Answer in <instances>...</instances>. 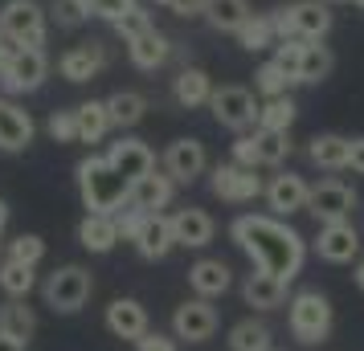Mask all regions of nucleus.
I'll return each mask as SVG.
<instances>
[{"label":"nucleus","mask_w":364,"mask_h":351,"mask_svg":"<svg viewBox=\"0 0 364 351\" xmlns=\"http://www.w3.org/2000/svg\"><path fill=\"white\" fill-rule=\"evenodd\" d=\"M233 241L250 253V262L254 269H262L270 278H279V282H295L303 262H307V241L287 225L282 217H266V213H246V217H237L230 225Z\"/></svg>","instance_id":"1"},{"label":"nucleus","mask_w":364,"mask_h":351,"mask_svg":"<svg viewBox=\"0 0 364 351\" xmlns=\"http://www.w3.org/2000/svg\"><path fill=\"white\" fill-rule=\"evenodd\" d=\"M74 176H78V192H82V204L90 208V213L115 217L119 208H127L132 184L107 164V155H86L82 164L74 167Z\"/></svg>","instance_id":"2"},{"label":"nucleus","mask_w":364,"mask_h":351,"mask_svg":"<svg viewBox=\"0 0 364 351\" xmlns=\"http://www.w3.org/2000/svg\"><path fill=\"white\" fill-rule=\"evenodd\" d=\"M287 323L299 343H323L331 335V302L319 290H299L287 302Z\"/></svg>","instance_id":"3"},{"label":"nucleus","mask_w":364,"mask_h":351,"mask_svg":"<svg viewBox=\"0 0 364 351\" xmlns=\"http://www.w3.org/2000/svg\"><path fill=\"white\" fill-rule=\"evenodd\" d=\"M0 33L9 37V41H17L21 50H41L46 33H50L41 4L37 0H9L0 9Z\"/></svg>","instance_id":"4"},{"label":"nucleus","mask_w":364,"mask_h":351,"mask_svg":"<svg viewBox=\"0 0 364 351\" xmlns=\"http://www.w3.org/2000/svg\"><path fill=\"white\" fill-rule=\"evenodd\" d=\"M90 290H95V278H90V269H82V266L53 269L50 278H46V286H41L46 306H53L58 315H74V311H82L86 299H90Z\"/></svg>","instance_id":"5"},{"label":"nucleus","mask_w":364,"mask_h":351,"mask_svg":"<svg viewBox=\"0 0 364 351\" xmlns=\"http://www.w3.org/2000/svg\"><path fill=\"white\" fill-rule=\"evenodd\" d=\"M209 111H213V118L225 131H237V135H246L258 123V102H254V94L246 86H221V90H213Z\"/></svg>","instance_id":"6"},{"label":"nucleus","mask_w":364,"mask_h":351,"mask_svg":"<svg viewBox=\"0 0 364 351\" xmlns=\"http://www.w3.org/2000/svg\"><path fill=\"white\" fill-rule=\"evenodd\" d=\"M46 78H50V57H46V50H17L9 57V66L0 69V82H4V90H13V94H29Z\"/></svg>","instance_id":"7"},{"label":"nucleus","mask_w":364,"mask_h":351,"mask_svg":"<svg viewBox=\"0 0 364 351\" xmlns=\"http://www.w3.org/2000/svg\"><path fill=\"white\" fill-rule=\"evenodd\" d=\"M356 208V192L344 184V180H319L311 188V201H307V213H311L319 225H331V221H348Z\"/></svg>","instance_id":"8"},{"label":"nucleus","mask_w":364,"mask_h":351,"mask_svg":"<svg viewBox=\"0 0 364 351\" xmlns=\"http://www.w3.org/2000/svg\"><path fill=\"white\" fill-rule=\"evenodd\" d=\"M209 188H213V196H221V201H230V204H246L266 192L262 180L254 176V167H242V164H217Z\"/></svg>","instance_id":"9"},{"label":"nucleus","mask_w":364,"mask_h":351,"mask_svg":"<svg viewBox=\"0 0 364 351\" xmlns=\"http://www.w3.org/2000/svg\"><path fill=\"white\" fill-rule=\"evenodd\" d=\"M205 167H209V151H205L200 139H176V143H168L164 172L172 176V184H193L197 176H205Z\"/></svg>","instance_id":"10"},{"label":"nucleus","mask_w":364,"mask_h":351,"mask_svg":"<svg viewBox=\"0 0 364 351\" xmlns=\"http://www.w3.org/2000/svg\"><path fill=\"white\" fill-rule=\"evenodd\" d=\"M213 331H217V311L209 299H193V302H181L176 306V315H172V335L176 339L205 343Z\"/></svg>","instance_id":"11"},{"label":"nucleus","mask_w":364,"mask_h":351,"mask_svg":"<svg viewBox=\"0 0 364 351\" xmlns=\"http://www.w3.org/2000/svg\"><path fill=\"white\" fill-rule=\"evenodd\" d=\"M107 164L115 167L127 184H135V180H144L148 172H156V155H151V147L144 139H119V143H111V151H107Z\"/></svg>","instance_id":"12"},{"label":"nucleus","mask_w":364,"mask_h":351,"mask_svg":"<svg viewBox=\"0 0 364 351\" xmlns=\"http://www.w3.org/2000/svg\"><path fill=\"white\" fill-rule=\"evenodd\" d=\"M266 204H270V213L274 217H291V213H303L307 201H311V184L295 176V172H287V176H274L270 184H266Z\"/></svg>","instance_id":"13"},{"label":"nucleus","mask_w":364,"mask_h":351,"mask_svg":"<svg viewBox=\"0 0 364 351\" xmlns=\"http://www.w3.org/2000/svg\"><path fill=\"white\" fill-rule=\"evenodd\" d=\"M315 253L323 257V262H352L356 253H360V233H356V225L352 221H331L319 229L315 237Z\"/></svg>","instance_id":"14"},{"label":"nucleus","mask_w":364,"mask_h":351,"mask_svg":"<svg viewBox=\"0 0 364 351\" xmlns=\"http://www.w3.org/2000/svg\"><path fill=\"white\" fill-rule=\"evenodd\" d=\"M287 17H291V37H299V41H323L331 33V13L319 0L287 4Z\"/></svg>","instance_id":"15"},{"label":"nucleus","mask_w":364,"mask_h":351,"mask_svg":"<svg viewBox=\"0 0 364 351\" xmlns=\"http://www.w3.org/2000/svg\"><path fill=\"white\" fill-rule=\"evenodd\" d=\"M168 221H172L176 245H184V250H205V245L213 241V233H217L213 217H209L205 208H176Z\"/></svg>","instance_id":"16"},{"label":"nucleus","mask_w":364,"mask_h":351,"mask_svg":"<svg viewBox=\"0 0 364 351\" xmlns=\"http://www.w3.org/2000/svg\"><path fill=\"white\" fill-rule=\"evenodd\" d=\"M172 245H176V237H172V221H168L164 213H148L144 225H139V233H135V250H139V257L160 262V257L172 253Z\"/></svg>","instance_id":"17"},{"label":"nucleus","mask_w":364,"mask_h":351,"mask_svg":"<svg viewBox=\"0 0 364 351\" xmlns=\"http://www.w3.org/2000/svg\"><path fill=\"white\" fill-rule=\"evenodd\" d=\"M230 282H233V274L221 257H200V262L188 266V286L197 290V299H209V302L221 299L230 290Z\"/></svg>","instance_id":"18"},{"label":"nucleus","mask_w":364,"mask_h":351,"mask_svg":"<svg viewBox=\"0 0 364 351\" xmlns=\"http://www.w3.org/2000/svg\"><path fill=\"white\" fill-rule=\"evenodd\" d=\"M102 66H107V53H102V45H99V41H86V45H74V50L62 53L58 74H62L66 82H90Z\"/></svg>","instance_id":"19"},{"label":"nucleus","mask_w":364,"mask_h":351,"mask_svg":"<svg viewBox=\"0 0 364 351\" xmlns=\"http://www.w3.org/2000/svg\"><path fill=\"white\" fill-rule=\"evenodd\" d=\"M33 143V118L17 102L0 99V151H25Z\"/></svg>","instance_id":"20"},{"label":"nucleus","mask_w":364,"mask_h":351,"mask_svg":"<svg viewBox=\"0 0 364 351\" xmlns=\"http://www.w3.org/2000/svg\"><path fill=\"white\" fill-rule=\"evenodd\" d=\"M107 331L115 335V339H132L135 343L144 331H151L148 311H144L135 299H115L111 306H107Z\"/></svg>","instance_id":"21"},{"label":"nucleus","mask_w":364,"mask_h":351,"mask_svg":"<svg viewBox=\"0 0 364 351\" xmlns=\"http://www.w3.org/2000/svg\"><path fill=\"white\" fill-rule=\"evenodd\" d=\"M172 176L168 172H148L144 180H135L132 184V196H127V204L132 208H139V213H160V208H168V201H172Z\"/></svg>","instance_id":"22"},{"label":"nucleus","mask_w":364,"mask_h":351,"mask_svg":"<svg viewBox=\"0 0 364 351\" xmlns=\"http://www.w3.org/2000/svg\"><path fill=\"white\" fill-rule=\"evenodd\" d=\"M213 78L205 74V69L197 66H184L176 78H172V99L181 102V106H188V111H197V106H209V99H213Z\"/></svg>","instance_id":"23"},{"label":"nucleus","mask_w":364,"mask_h":351,"mask_svg":"<svg viewBox=\"0 0 364 351\" xmlns=\"http://www.w3.org/2000/svg\"><path fill=\"white\" fill-rule=\"evenodd\" d=\"M123 241L119 237V225L115 217H102V213H86L82 225H78V245L90 253H111Z\"/></svg>","instance_id":"24"},{"label":"nucleus","mask_w":364,"mask_h":351,"mask_svg":"<svg viewBox=\"0 0 364 351\" xmlns=\"http://www.w3.org/2000/svg\"><path fill=\"white\" fill-rule=\"evenodd\" d=\"M242 299H246V306H254V311H274V306L287 302V282L270 278L262 269H254L246 278V286H242Z\"/></svg>","instance_id":"25"},{"label":"nucleus","mask_w":364,"mask_h":351,"mask_svg":"<svg viewBox=\"0 0 364 351\" xmlns=\"http://www.w3.org/2000/svg\"><path fill=\"white\" fill-rule=\"evenodd\" d=\"M33 331H37V318H33V311L25 306V299H9L0 306V335H4V339H13L17 347H25V343L33 339Z\"/></svg>","instance_id":"26"},{"label":"nucleus","mask_w":364,"mask_h":351,"mask_svg":"<svg viewBox=\"0 0 364 351\" xmlns=\"http://www.w3.org/2000/svg\"><path fill=\"white\" fill-rule=\"evenodd\" d=\"M127 53H132V62L139 69H160L168 62L172 45H168V37L160 29H148V33H139L135 41H127Z\"/></svg>","instance_id":"27"},{"label":"nucleus","mask_w":364,"mask_h":351,"mask_svg":"<svg viewBox=\"0 0 364 351\" xmlns=\"http://www.w3.org/2000/svg\"><path fill=\"white\" fill-rule=\"evenodd\" d=\"M250 17V0H205V21L221 33H237Z\"/></svg>","instance_id":"28"},{"label":"nucleus","mask_w":364,"mask_h":351,"mask_svg":"<svg viewBox=\"0 0 364 351\" xmlns=\"http://www.w3.org/2000/svg\"><path fill=\"white\" fill-rule=\"evenodd\" d=\"M348 151H352V139H344V135H315L307 155H311L315 167L340 172V167H348Z\"/></svg>","instance_id":"29"},{"label":"nucleus","mask_w":364,"mask_h":351,"mask_svg":"<svg viewBox=\"0 0 364 351\" xmlns=\"http://www.w3.org/2000/svg\"><path fill=\"white\" fill-rule=\"evenodd\" d=\"M74 118H78V143H102L107 131H111V115H107V102H82L74 106Z\"/></svg>","instance_id":"30"},{"label":"nucleus","mask_w":364,"mask_h":351,"mask_svg":"<svg viewBox=\"0 0 364 351\" xmlns=\"http://www.w3.org/2000/svg\"><path fill=\"white\" fill-rule=\"evenodd\" d=\"M107 115H111V127H135L148 115V99L139 90H115L107 99Z\"/></svg>","instance_id":"31"},{"label":"nucleus","mask_w":364,"mask_h":351,"mask_svg":"<svg viewBox=\"0 0 364 351\" xmlns=\"http://www.w3.org/2000/svg\"><path fill=\"white\" fill-rule=\"evenodd\" d=\"M331 66H336V57H331L328 45H323V41H307V45H303V62H299V82L303 86L323 82L331 74Z\"/></svg>","instance_id":"32"},{"label":"nucleus","mask_w":364,"mask_h":351,"mask_svg":"<svg viewBox=\"0 0 364 351\" xmlns=\"http://www.w3.org/2000/svg\"><path fill=\"white\" fill-rule=\"evenodd\" d=\"M295 102L291 94H279V99H266L258 106V131H291V123H295Z\"/></svg>","instance_id":"33"},{"label":"nucleus","mask_w":364,"mask_h":351,"mask_svg":"<svg viewBox=\"0 0 364 351\" xmlns=\"http://www.w3.org/2000/svg\"><path fill=\"white\" fill-rule=\"evenodd\" d=\"M270 343H274V339H270V327L258 323V318H242V323L230 331V347L233 351H274Z\"/></svg>","instance_id":"34"},{"label":"nucleus","mask_w":364,"mask_h":351,"mask_svg":"<svg viewBox=\"0 0 364 351\" xmlns=\"http://www.w3.org/2000/svg\"><path fill=\"white\" fill-rule=\"evenodd\" d=\"M254 155H258V167H279L291 155L287 131H254Z\"/></svg>","instance_id":"35"},{"label":"nucleus","mask_w":364,"mask_h":351,"mask_svg":"<svg viewBox=\"0 0 364 351\" xmlns=\"http://www.w3.org/2000/svg\"><path fill=\"white\" fill-rule=\"evenodd\" d=\"M37 286L33 266H21V262H0V290L9 299H29V290Z\"/></svg>","instance_id":"36"},{"label":"nucleus","mask_w":364,"mask_h":351,"mask_svg":"<svg viewBox=\"0 0 364 351\" xmlns=\"http://www.w3.org/2000/svg\"><path fill=\"white\" fill-rule=\"evenodd\" d=\"M237 45L250 53H262L274 45V29H270V17H250L242 29H237Z\"/></svg>","instance_id":"37"},{"label":"nucleus","mask_w":364,"mask_h":351,"mask_svg":"<svg viewBox=\"0 0 364 351\" xmlns=\"http://www.w3.org/2000/svg\"><path fill=\"white\" fill-rule=\"evenodd\" d=\"M254 86L262 90L266 99H279V94H287V90L295 86V78H291L279 62H266V66H258V74H254Z\"/></svg>","instance_id":"38"},{"label":"nucleus","mask_w":364,"mask_h":351,"mask_svg":"<svg viewBox=\"0 0 364 351\" xmlns=\"http://www.w3.org/2000/svg\"><path fill=\"white\" fill-rule=\"evenodd\" d=\"M46 257V241L37 233H21L13 245H9V262H21V266H37Z\"/></svg>","instance_id":"39"},{"label":"nucleus","mask_w":364,"mask_h":351,"mask_svg":"<svg viewBox=\"0 0 364 351\" xmlns=\"http://www.w3.org/2000/svg\"><path fill=\"white\" fill-rule=\"evenodd\" d=\"M148 29H156V25H151V17L144 13V9H139V4H135L132 13H123V17L115 21V33L123 37V41H135V37L148 33Z\"/></svg>","instance_id":"40"},{"label":"nucleus","mask_w":364,"mask_h":351,"mask_svg":"<svg viewBox=\"0 0 364 351\" xmlns=\"http://www.w3.org/2000/svg\"><path fill=\"white\" fill-rule=\"evenodd\" d=\"M303 45H307V41H299V37H287V41H279V45H274V62H279V66L287 69V74H291L295 82H299V62H303Z\"/></svg>","instance_id":"41"},{"label":"nucleus","mask_w":364,"mask_h":351,"mask_svg":"<svg viewBox=\"0 0 364 351\" xmlns=\"http://www.w3.org/2000/svg\"><path fill=\"white\" fill-rule=\"evenodd\" d=\"M50 135L58 143H78V118L74 111H53L50 115Z\"/></svg>","instance_id":"42"},{"label":"nucleus","mask_w":364,"mask_h":351,"mask_svg":"<svg viewBox=\"0 0 364 351\" xmlns=\"http://www.w3.org/2000/svg\"><path fill=\"white\" fill-rule=\"evenodd\" d=\"M86 9H90V17H102V21L115 25L123 13H132L135 9V0H86Z\"/></svg>","instance_id":"43"},{"label":"nucleus","mask_w":364,"mask_h":351,"mask_svg":"<svg viewBox=\"0 0 364 351\" xmlns=\"http://www.w3.org/2000/svg\"><path fill=\"white\" fill-rule=\"evenodd\" d=\"M135 351H181L176 335H164V331H144L135 339Z\"/></svg>","instance_id":"44"},{"label":"nucleus","mask_w":364,"mask_h":351,"mask_svg":"<svg viewBox=\"0 0 364 351\" xmlns=\"http://www.w3.org/2000/svg\"><path fill=\"white\" fill-rule=\"evenodd\" d=\"M144 217H148V213H139V208H132V204H127V208H119V213H115L119 237H123V241H135V233H139Z\"/></svg>","instance_id":"45"},{"label":"nucleus","mask_w":364,"mask_h":351,"mask_svg":"<svg viewBox=\"0 0 364 351\" xmlns=\"http://www.w3.org/2000/svg\"><path fill=\"white\" fill-rule=\"evenodd\" d=\"M233 164L258 167V155H254V135H237V143H233Z\"/></svg>","instance_id":"46"},{"label":"nucleus","mask_w":364,"mask_h":351,"mask_svg":"<svg viewBox=\"0 0 364 351\" xmlns=\"http://www.w3.org/2000/svg\"><path fill=\"white\" fill-rule=\"evenodd\" d=\"M58 17L66 25H78L82 17H90V9H86V0H58Z\"/></svg>","instance_id":"47"},{"label":"nucleus","mask_w":364,"mask_h":351,"mask_svg":"<svg viewBox=\"0 0 364 351\" xmlns=\"http://www.w3.org/2000/svg\"><path fill=\"white\" fill-rule=\"evenodd\" d=\"M176 17H205V0H172L168 4Z\"/></svg>","instance_id":"48"},{"label":"nucleus","mask_w":364,"mask_h":351,"mask_svg":"<svg viewBox=\"0 0 364 351\" xmlns=\"http://www.w3.org/2000/svg\"><path fill=\"white\" fill-rule=\"evenodd\" d=\"M348 167L364 176V135H360V139H352V151H348Z\"/></svg>","instance_id":"49"},{"label":"nucleus","mask_w":364,"mask_h":351,"mask_svg":"<svg viewBox=\"0 0 364 351\" xmlns=\"http://www.w3.org/2000/svg\"><path fill=\"white\" fill-rule=\"evenodd\" d=\"M17 50H21L17 41H9V37L0 33V69L9 66V57H13V53H17Z\"/></svg>","instance_id":"50"},{"label":"nucleus","mask_w":364,"mask_h":351,"mask_svg":"<svg viewBox=\"0 0 364 351\" xmlns=\"http://www.w3.org/2000/svg\"><path fill=\"white\" fill-rule=\"evenodd\" d=\"M0 351H25V347H17L13 339H4V335H0Z\"/></svg>","instance_id":"51"},{"label":"nucleus","mask_w":364,"mask_h":351,"mask_svg":"<svg viewBox=\"0 0 364 351\" xmlns=\"http://www.w3.org/2000/svg\"><path fill=\"white\" fill-rule=\"evenodd\" d=\"M4 225H9V204L0 201V233H4Z\"/></svg>","instance_id":"52"},{"label":"nucleus","mask_w":364,"mask_h":351,"mask_svg":"<svg viewBox=\"0 0 364 351\" xmlns=\"http://www.w3.org/2000/svg\"><path fill=\"white\" fill-rule=\"evenodd\" d=\"M356 286H360V290H364V262H360V266H356Z\"/></svg>","instance_id":"53"},{"label":"nucleus","mask_w":364,"mask_h":351,"mask_svg":"<svg viewBox=\"0 0 364 351\" xmlns=\"http://www.w3.org/2000/svg\"><path fill=\"white\" fill-rule=\"evenodd\" d=\"M156 4H172V0H156Z\"/></svg>","instance_id":"54"},{"label":"nucleus","mask_w":364,"mask_h":351,"mask_svg":"<svg viewBox=\"0 0 364 351\" xmlns=\"http://www.w3.org/2000/svg\"><path fill=\"white\" fill-rule=\"evenodd\" d=\"M356 4H360V9H364V0H356Z\"/></svg>","instance_id":"55"}]
</instances>
